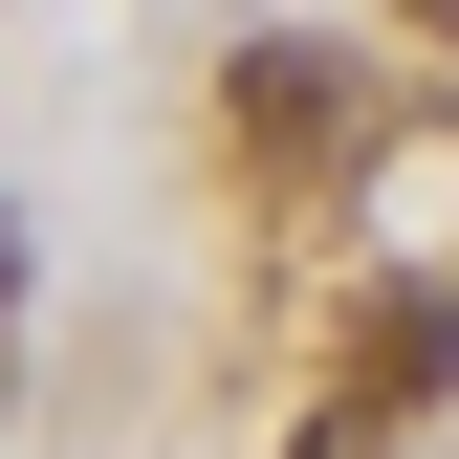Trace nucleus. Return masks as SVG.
<instances>
[{
	"mask_svg": "<svg viewBox=\"0 0 459 459\" xmlns=\"http://www.w3.org/2000/svg\"><path fill=\"white\" fill-rule=\"evenodd\" d=\"M219 132H241L263 176H351L372 109H351V66H328V44H241V66H219Z\"/></svg>",
	"mask_w": 459,
	"mask_h": 459,
	"instance_id": "1",
	"label": "nucleus"
},
{
	"mask_svg": "<svg viewBox=\"0 0 459 459\" xmlns=\"http://www.w3.org/2000/svg\"><path fill=\"white\" fill-rule=\"evenodd\" d=\"M459 394V284H351V394L328 416H437Z\"/></svg>",
	"mask_w": 459,
	"mask_h": 459,
	"instance_id": "2",
	"label": "nucleus"
},
{
	"mask_svg": "<svg viewBox=\"0 0 459 459\" xmlns=\"http://www.w3.org/2000/svg\"><path fill=\"white\" fill-rule=\"evenodd\" d=\"M284 459H394V416H307V437H284Z\"/></svg>",
	"mask_w": 459,
	"mask_h": 459,
	"instance_id": "3",
	"label": "nucleus"
},
{
	"mask_svg": "<svg viewBox=\"0 0 459 459\" xmlns=\"http://www.w3.org/2000/svg\"><path fill=\"white\" fill-rule=\"evenodd\" d=\"M416 22H459V0H416Z\"/></svg>",
	"mask_w": 459,
	"mask_h": 459,
	"instance_id": "4",
	"label": "nucleus"
}]
</instances>
